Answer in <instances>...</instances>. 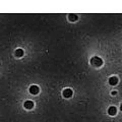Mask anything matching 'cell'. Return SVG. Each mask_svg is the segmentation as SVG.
Returning <instances> with one entry per match:
<instances>
[{
	"mask_svg": "<svg viewBox=\"0 0 122 122\" xmlns=\"http://www.w3.org/2000/svg\"><path fill=\"white\" fill-rule=\"evenodd\" d=\"M103 63H104L103 59L100 58V57H98V56H95V57H93V58L91 59V64L92 65H94V66L99 67V66L103 65Z\"/></svg>",
	"mask_w": 122,
	"mask_h": 122,
	"instance_id": "6da1fadb",
	"label": "cell"
},
{
	"mask_svg": "<svg viewBox=\"0 0 122 122\" xmlns=\"http://www.w3.org/2000/svg\"><path fill=\"white\" fill-rule=\"evenodd\" d=\"M63 97L64 98H70V97H72V94H73V92H72V90L71 89H65L63 91Z\"/></svg>",
	"mask_w": 122,
	"mask_h": 122,
	"instance_id": "7a4b0ae2",
	"label": "cell"
},
{
	"mask_svg": "<svg viewBox=\"0 0 122 122\" xmlns=\"http://www.w3.org/2000/svg\"><path fill=\"white\" fill-rule=\"evenodd\" d=\"M39 87H38L37 86H32L30 87V94H33V95H37V94H39Z\"/></svg>",
	"mask_w": 122,
	"mask_h": 122,
	"instance_id": "3957f363",
	"label": "cell"
},
{
	"mask_svg": "<svg viewBox=\"0 0 122 122\" xmlns=\"http://www.w3.org/2000/svg\"><path fill=\"white\" fill-rule=\"evenodd\" d=\"M108 113H109V115H111V116L116 115V113H117V109H116V107L111 106V107H110V108L108 109Z\"/></svg>",
	"mask_w": 122,
	"mask_h": 122,
	"instance_id": "277c9868",
	"label": "cell"
},
{
	"mask_svg": "<svg viewBox=\"0 0 122 122\" xmlns=\"http://www.w3.org/2000/svg\"><path fill=\"white\" fill-rule=\"evenodd\" d=\"M109 83L111 86H115L118 83V77H116V76H112V77L109 78Z\"/></svg>",
	"mask_w": 122,
	"mask_h": 122,
	"instance_id": "5b68a950",
	"label": "cell"
},
{
	"mask_svg": "<svg viewBox=\"0 0 122 122\" xmlns=\"http://www.w3.org/2000/svg\"><path fill=\"white\" fill-rule=\"evenodd\" d=\"M24 106H25V109H32L33 107H34V102H32V101H26V102H25V104H24Z\"/></svg>",
	"mask_w": 122,
	"mask_h": 122,
	"instance_id": "8992f818",
	"label": "cell"
},
{
	"mask_svg": "<svg viewBox=\"0 0 122 122\" xmlns=\"http://www.w3.org/2000/svg\"><path fill=\"white\" fill-rule=\"evenodd\" d=\"M68 20H69L70 21H76V20H78V16H77V14L70 13L69 15H68Z\"/></svg>",
	"mask_w": 122,
	"mask_h": 122,
	"instance_id": "52a82bcc",
	"label": "cell"
},
{
	"mask_svg": "<svg viewBox=\"0 0 122 122\" xmlns=\"http://www.w3.org/2000/svg\"><path fill=\"white\" fill-rule=\"evenodd\" d=\"M24 50L22 49H17L16 51H15V56L16 57H21V56H24Z\"/></svg>",
	"mask_w": 122,
	"mask_h": 122,
	"instance_id": "ba28073f",
	"label": "cell"
},
{
	"mask_svg": "<svg viewBox=\"0 0 122 122\" xmlns=\"http://www.w3.org/2000/svg\"><path fill=\"white\" fill-rule=\"evenodd\" d=\"M117 93H116V92L115 91H114V92H112V95H113V96H115V95H116Z\"/></svg>",
	"mask_w": 122,
	"mask_h": 122,
	"instance_id": "9c48e42d",
	"label": "cell"
},
{
	"mask_svg": "<svg viewBox=\"0 0 122 122\" xmlns=\"http://www.w3.org/2000/svg\"><path fill=\"white\" fill-rule=\"evenodd\" d=\"M120 110H121V111H122V104H121V106H120Z\"/></svg>",
	"mask_w": 122,
	"mask_h": 122,
	"instance_id": "30bf717a",
	"label": "cell"
}]
</instances>
